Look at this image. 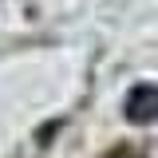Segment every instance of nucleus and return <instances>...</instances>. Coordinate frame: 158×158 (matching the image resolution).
Returning a JSON list of instances; mask_svg holds the SVG:
<instances>
[{
  "instance_id": "nucleus-1",
  "label": "nucleus",
  "mask_w": 158,
  "mask_h": 158,
  "mask_svg": "<svg viewBox=\"0 0 158 158\" xmlns=\"http://www.w3.org/2000/svg\"><path fill=\"white\" fill-rule=\"evenodd\" d=\"M123 115L131 118L135 127L158 123V83H138V87H131L127 99H123Z\"/></svg>"
},
{
  "instance_id": "nucleus-2",
  "label": "nucleus",
  "mask_w": 158,
  "mask_h": 158,
  "mask_svg": "<svg viewBox=\"0 0 158 158\" xmlns=\"http://www.w3.org/2000/svg\"><path fill=\"white\" fill-rule=\"evenodd\" d=\"M107 158H142V154H135V150H115V154H107Z\"/></svg>"
}]
</instances>
